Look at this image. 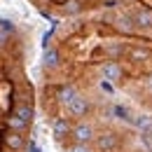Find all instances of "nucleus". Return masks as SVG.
<instances>
[{
    "label": "nucleus",
    "instance_id": "obj_1",
    "mask_svg": "<svg viewBox=\"0 0 152 152\" xmlns=\"http://www.w3.org/2000/svg\"><path fill=\"white\" fill-rule=\"evenodd\" d=\"M70 136L75 138V143H82V145H89L91 140H94V126H91V122H77L75 126H73V131Z\"/></svg>",
    "mask_w": 152,
    "mask_h": 152
},
{
    "label": "nucleus",
    "instance_id": "obj_2",
    "mask_svg": "<svg viewBox=\"0 0 152 152\" xmlns=\"http://www.w3.org/2000/svg\"><path fill=\"white\" fill-rule=\"evenodd\" d=\"M94 138H96V150L98 152H115L119 145V136L113 131H105L101 136H94Z\"/></svg>",
    "mask_w": 152,
    "mask_h": 152
},
{
    "label": "nucleus",
    "instance_id": "obj_3",
    "mask_svg": "<svg viewBox=\"0 0 152 152\" xmlns=\"http://www.w3.org/2000/svg\"><path fill=\"white\" fill-rule=\"evenodd\" d=\"M89 108H91V103H89V98L82 94H77L70 103H68V113L70 117H84V115L89 113Z\"/></svg>",
    "mask_w": 152,
    "mask_h": 152
},
{
    "label": "nucleus",
    "instance_id": "obj_4",
    "mask_svg": "<svg viewBox=\"0 0 152 152\" xmlns=\"http://www.w3.org/2000/svg\"><path fill=\"white\" fill-rule=\"evenodd\" d=\"M2 143H5V148H10L12 152H19L26 148V138L19 131H5L2 133Z\"/></svg>",
    "mask_w": 152,
    "mask_h": 152
},
{
    "label": "nucleus",
    "instance_id": "obj_5",
    "mask_svg": "<svg viewBox=\"0 0 152 152\" xmlns=\"http://www.w3.org/2000/svg\"><path fill=\"white\" fill-rule=\"evenodd\" d=\"M52 131H54V136H56V140H63L68 133L73 131V124H70L68 117H56L54 124H52Z\"/></svg>",
    "mask_w": 152,
    "mask_h": 152
},
{
    "label": "nucleus",
    "instance_id": "obj_6",
    "mask_svg": "<svg viewBox=\"0 0 152 152\" xmlns=\"http://www.w3.org/2000/svg\"><path fill=\"white\" fill-rule=\"evenodd\" d=\"M122 75H124V70H122V66H119V63L110 61V63H105V66H103V80H108L110 84L119 82Z\"/></svg>",
    "mask_w": 152,
    "mask_h": 152
},
{
    "label": "nucleus",
    "instance_id": "obj_7",
    "mask_svg": "<svg viewBox=\"0 0 152 152\" xmlns=\"http://www.w3.org/2000/svg\"><path fill=\"white\" fill-rule=\"evenodd\" d=\"M12 115H14L17 119H21L23 124H31V122H33V105H31V103H19V105H14Z\"/></svg>",
    "mask_w": 152,
    "mask_h": 152
},
{
    "label": "nucleus",
    "instance_id": "obj_8",
    "mask_svg": "<svg viewBox=\"0 0 152 152\" xmlns=\"http://www.w3.org/2000/svg\"><path fill=\"white\" fill-rule=\"evenodd\" d=\"M75 96H77V89L73 87V84H61V87L56 89V101L63 103V105H68Z\"/></svg>",
    "mask_w": 152,
    "mask_h": 152
},
{
    "label": "nucleus",
    "instance_id": "obj_9",
    "mask_svg": "<svg viewBox=\"0 0 152 152\" xmlns=\"http://www.w3.org/2000/svg\"><path fill=\"white\" fill-rule=\"evenodd\" d=\"M133 26L136 28H152V10H138L133 17Z\"/></svg>",
    "mask_w": 152,
    "mask_h": 152
},
{
    "label": "nucleus",
    "instance_id": "obj_10",
    "mask_svg": "<svg viewBox=\"0 0 152 152\" xmlns=\"http://www.w3.org/2000/svg\"><path fill=\"white\" fill-rule=\"evenodd\" d=\"M58 61H61V54H58V49H54V47H47V49H45V56H42V63H45V68H56Z\"/></svg>",
    "mask_w": 152,
    "mask_h": 152
},
{
    "label": "nucleus",
    "instance_id": "obj_11",
    "mask_svg": "<svg viewBox=\"0 0 152 152\" xmlns=\"http://www.w3.org/2000/svg\"><path fill=\"white\" fill-rule=\"evenodd\" d=\"M152 52L150 49H145V47H133L131 52H129V58H131L133 63H143V61H150Z\"/></svg>",
    "mask_w": 152,
    "mask_h": 152
},
{
    "label": "nucleus",
    "instance_id": "obj_12",
    "mask_svg": "<svg viewBox=\"0 0 152 152\" xmlns=\"http://www.w3.org/2000/svg\"><path fill=\"white\" fill-rule=\"evenodd\" d=\"M117 28H119V31H124V33H131L136 26H133V19H131V17H126V14H124V17H119V19H117Z\"/></svg>",
    "mask_w": 152,
    "mask_h": 152
},
{
    "label": "nucleus",
    "instance_id": "obj_13",
    "mask_svg": "<svg viewBox=\"0 0 152 152\" xmlns=\"http://www.w3.org/2000/svg\"><path fill=\"white\" fill-rule=\"evenodd\" d=\"M113 113H115V117H117V119H122V122H131V113H129L124 105H115Z\"/></svg>",
    "mask_w": 152,
    "mask_h": 152
},
{
    "label": "nucleus",
    "instance_id": "obj_14",
    "mask_svg": "<svg viewBox=\"0 0 152 152\" xmlns=\"http://www.w3.org/2000/svg\"><path fill=\"white\" fill-rule=\"evenodd\" d=\"M101 91H105V94H115V84H110L108 80H101Z\"/></svg>",
    "mask_w": 152,
    "mask_h": 152
},
{
    "label": "nucleus",
    "instance_id": "obj_15",
    "mask_svg": "<svg viewBox=\"0 0 152 152\" xmlns=\"http://www.w3.org/2000/svg\"><path fill=\"white\" fill-rule=\"evenodd\" d=\"M70 152H91V148H89V145H82V143H75Z\"/></svg>",
    "mask_w": 152,
    "mask_h": 152
},
{
    "label": "nucleus",
    "instance_id": "obj_16",
    "mask_svg": "<svg viewBox=\"0 0 152 152\" xmlns=\"http://www.w3.org/2000/svg\"><path fill=\"white\" fill-rule=\"evenodd\" d=\"M28 152H42V150L38 148V143H31V145H28Z\"/></svg>",
    "mask_w": 152,
    "mask_h": 152
},
{
    "label": "nucleus",
    "instance_id": "obj_17",
    "mask_svg": "<svg viewBox=\"0 0 152 152\" xmlns=\"http://www.w3.org/2000/svg\"><path fill=\"white\" fill-rule=\"evenodd\" d=\"M148 87H150V89H152V75L148 77Z\"/></svg>",
    "mask_w": 152,
    "mask_h": 152
}]
</instances>
